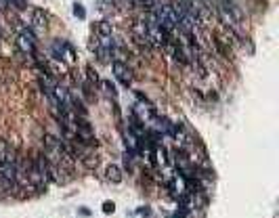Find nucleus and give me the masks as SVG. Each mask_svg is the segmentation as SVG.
Instances as JSON below:
<instances>
[{
  "instance_id": "1",
  "label": "nucleus",
  "mask_w": 279,
  "mask_h": 218,
  "mask_svg": "<svg viewBox=\"0 0 279 218\" xmlns=\"http://www.w3.org/2000/svg\"><path fill=\"white\" fill-rule=\"evenodd\" d=\"M112 72L124 84V86H130V82H133V69L124 63V61H113V63H112Z\"/></svg>"
},
{
  "instance_id": "2",
  "label": "nucleus",
  "mask_w": 279,
  "mask_h": 218,
  "mask_svg": "<svg viewBox=\"0 0 279 218\" xmlns=\"http://www.w3.org/2000/svg\"><path fill=\"white\" fill-rule=\"evenodd\" d=\"M17 44L19 49L26 53V54H34V49H36V36L29 32V29H23L17 38Z\"/></svg>"
},
{
  "instance_id": "3",
  "label": "nucleus",
  "mask_w": 279,
  "mask_h": 218,
  "mask_svg": "<svg viewBox=\"0 0 279 218\" xmlns=\"http://www.w3.org/2000/svg\"><path fill=\"white\" fill-rule=\"evenodd\" d=\"M0 174H2L6 181H15L17 178V164L15 162H6V164H0Z\"/></svg>"
},
{
  "instance_id": "4",
  "label": "nucleus",
  "mask_w": 279,
  "mask_h": 218,
  "mask_svg": "<svg viewBox=\"0 0 279 218\" xmlns=\"http://www.w3.org/2000/svg\"><path fill=\"white\" fill-rule=\"evenodd\" d=\"M6 162L17 164V160H13V151H11L9 143H6L4 138H0V164H6Z\"/></svg>"
},
{
  "instance_id": "5",
  "label": "nucleus",
  "mask_w": 279,
  "mask_h": 218,
  "mask_svg": "<svg viewBox=\"0 0 279 218\" xmlns=\"http://www.w3.org/2000/svg\"><path fill=\"white\" fill-rule=\"evenodd\" d=\"M32 23H34L36 29H46V15H44L42 9H36L32 13Z\"/></svg>"
},
{
  "instance_id": "6",
  "label": "nucleus",
  "mask_w": 279,
  "mask_h": 218,
  "mask_svg": "<svg viewBox=\"0 0 279 218\" xmlns=\"http://www.w3.org/2000/svg\"><path fill=\"white\" fill-rule=\"evenodd\" d=\"M105 176H107V181H112V183H120L122 181V170L115 166V164H110L105 170Z\"/></svg>"
},
{
  "instance_id": "7",
  "label": "nucleus",
  "mask_w": 279,
  "mask_h": 218,
  "mask_svg": "<svg viewBox=\"0 0 279 218\" xmlns=\"http://www.w3.org/2000/svg\"><path fill=\"white\" fill-rule=\"evenodd\" d=\"M110 36H112V23L101 21L97 26V38H110Z\"/></svg>"
},
{
  "instance_id": "8",
  "label": "nucleus",
  "mask_w": 279,
  "mask_h": 218,
  "mask_svg": "<svg viewBox=\"0 0 279 218\" xmlns=\"http://www.w3.org/2000/svg\"><path fill=\"white\" fill-rule=\"evenodd\" d=\"M9 6H15L17 11H26L28 9V0H9Z\"/></svg>"
},
{
  "instance_id": "9",
  "label": "nucleus",
  "mask_w": 279,
  "mask_h": 218,
  "mask_svg": "<svg viewBox=\"0 0 279 218\" xmlns=\"http://www.w3.org/2000/svg\"><path fill=\"white\" fill-rule=\"evenodd\" d=\"M11 189V181H6V178L0 174V195H2V193H6Z\"/></svg>"
},
{
  "instance_id": "10",
  "label": "nucleus",
  "mask_w": 279,
  "mask_h": 218,
  "mask_svg": "<svg viewBox=\"0 0 279 218\" xmlns=\"http://www.w3.org/2000/svg\"><path fill=\"white\" fill-rule=\"evenodd\" d=\"M74 13H76V17H80V19L86 17V13H84V6H80V4L74 6Z\"/></svg>"
},
{
  "instance_id": "11",
  "label": "nucleus",
  "mask_w": 279,
  "mask_h": 218,
  "mask_svg": "<svg viewBox=\"0 0 279 218\" xmlns=\"http://www.w3.org/2000/svg\"><path fill=\"white\" fill-rule=\"evenodd\" d=\"M84 164H86L88 168L92 166H97V158H92V155H84Z\"/></svg>"
},
{
  "instance_id": "12",
  "label": "nucleus",
  "mask_w": 279,
  "mask_h": 218,
  "mask_svg": "<svg viewBox=\"0 0 279 218\" xmlns=\"http://www.w3.org/2000/svg\"><path fill=\"white\" fill-rule=\"evenodd\" d=\"M113 201H105V204H103V212H107V214H112L113 212Z\"/></svg>"
},
{
  "instance_id": "13",
  "label": "nucleus",
  "mask_w": 279,
  "mask_h": 218,
  "mask_svg": "<svg viewBox=\"0 0 279 218\" xmlns=\"http://www.w3.org/2000/svg\"><path fill=\"white\" fill-rule=\"evenodd\" d=\"M6 9H9V0H0V11H6Z\"/></svg>"
},
{
  "instance_id": "14",
  "label": "nucleus",
  "mask_w": 279,
  "mask_h": 218,
  "mask_svg": "<svg viewBox=\"0 0 279 218\" xmlns=\"http://www.w3.org/2000/svg\"><path fill=\"white\" fill-rule=\"evenodd\" d=\"M105 86H107V90H110V95H112V97H115V88L112 86V84H110V82H105Z\"/></svg>"
}]
</instances>
